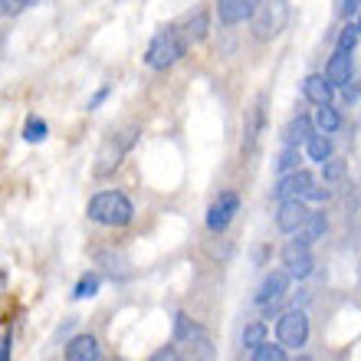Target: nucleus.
<instances>
[{
  "label": "nucleus",
  "mask_w": 361,
  "mask_h": 361,
  "mask_svg": "<svg viewBox=\"0 0 361 361\" xmlns=\"http://www.w3.org/2000/svg\"><path fill=\"white\" fill-rule=\"evenodd\" d=\"M148 361H184V355H180L174 345H164V348H158V352H154Z\"/></svg>",
  "instance_id": "nucleus-33"
},
{
  "label": "nucleus",
  "mask_w": 361,
  "mask_h": 361,
  "mask_svg": "<svg viewBox=\"0 0 361 361\" xmlns=\"http://www.w3.org/2000/svg\"><path fill=\"white\" fill-rule=\"evenodd\" d=\"M315 128L325 132V135H335L338 128H342V115H338V109H332V102L315 109Z\"/></svg>",
  "instance_id": "nucleus-21"
},
{
  "label": "nucleus",
  "mask_w": 361,
  "mask_h": 361,
  "mask_svg": "<svg viewBox=\"0 0 361 361\" xmlns=\"http://www.w3.org/2000/svg\"><path fill=\"white\" fill-rule=\"evenodd\" d=\"M325 230H329V217H325L322 210H312V214H309V220L302 224V230L295 233V240H302V243H309V247H312L315 240L325 237Z\"/></svg>",
  "instance_id": "nucleus-19"
},
{
  "label": "nucleus",
  "mask_w": 361,
  "mask_h": 361,
  "mask_svg": "<svg viewBox=\"0 0 361 361\" xmlns=\"http://www.w3.org/2000/svg\"><path fill=\"white\" fill-rule=\"evenodd\" d=\"M309 214L312 210L305 207V200H283L276 210V227H279V233H299Z\"/></svg>",
  "instance_id": "nucleus-11"
},
{
  "label": "nucleus",
  "mask_w": 361,
  "mask_h": 361,
  "mask_svg": "<svg viewBox=\"0 0 361 361\" xmlns=\"http://www.w3.org/2000/svg\"><path fill=\"white\" fill-rule=\"evenodd\" d=\"M240 214V197L237 190H224L207 210V230L210 233H224V230L233 224V217Z\"/></svg>",
  "instance_id": "nucleus-7"
},
{
  "label": "nucleus",
  "mask_w": 361,
  "mask_h": 361,
  "mask_svg": "<svg viewBox=\"0 0 361 361\" xmlns=\"http://www.w3.org/2000/svg\"><path fill=\"white\" fill-rule=\"evenodd\" d=\"M267 0H217V20L224 27H237V23H247L257 17V10Z\"/></svg>",
  "instance_id": "nucleus-9"
},
{
  "label": "nucleus",
  "mask_w": 361,
  "mask_h": 361,
  "mask_svg": "<svg viewBox=\"0 0 361 361\" xmlns=\"http://www.w3.org/2000/svg\"><path fill=\"white\" fill-rule=\"evenodd\" d=\"M250 361H289L286 358V345L283 342H263L259 348H253V358Z\"/></svg>",
  "instance_id": "nucleus-26"
},
{
  "label": "nucleus",
  "mask_w": 361,
  "mask_h": 361,
  "mask_svg": "<svg viewBox=\"0 0 361 361\" xmlns=\"http://www.w3.org/2000/svg\"><path fill=\"white\" fill-rule=\"evenodd\" d=\"M89 220L102 227H128L135 220V204L125 197L122 190H99L89 200Z\"/></svg>",
  "instance_id": "nucleus-1"
},
{
  "label": "nucleus",
  "mask_w": 361,
  "mask_h": 361,
  "mask_svg": "<svg viewBox=\"0 0 361 361\" xmlns=\"http://www.w3.org/2000/svg\"><path fill=\"white\" fill-rule=\"evenodd\" d=\"M332 152H335V145H332V138L325 132H315L309 142H305V154L312 158V161H319V164H325L329 158H332Z\"/></svg>",
  "instance_id": "nucleus-20"
},
{
  "label": "nucleus",
  "mask_w": 361,
  "mask_h": 361,
  "mask_svg": "<svg viewBox=\"0 0 361 361\" xmlns=\"http://www.w3.org/2000/svg\"><path fill=\"white\" fill-rule=\"evenodd\" d=\"M197 335H207V332H204V325H197L194 319H188L184 312L174 315V342L184 345V342H190V338H197Z\"/></svg>",
  "instance_id": "nucleus-22"
},
{
  "label": "nucleus",
  "mask_w": 361,
  "mask_h": 361,
  "mask_svg": "<svg viewBox=\"0 0 361 361\" xmlns=\"http://www.w3.org/2000/svg\"><path fill=\"white\" fill-rule=\"evenodd\" d=\"M99 286H102V276H99V273H86L76 283V289H73V299H76V302H82V299H92V295L99 293Z\"/></svg>",
  "instance_id": "nucleus-24"
},
{
  "label": "nucleus",
  "mask_w": 361,
  "mask_h": 361,
  "mask_svg": "<svg viewBox=\"0 0 361 361\" xmlns=\"http://www.w3.org/2000/svg\"><path fill=\"white\" fill-rule=\"evenodd\" d=\"M325 76L332 79L335 89H345L355 76V56L352 53H345V49H335L332 59L325 63Z\"/></svg>",
  "instance_id": "nucleus-13"
},
{
  "label": "nucleus",
  "mask_w": 361,
  "mask_h": 361,
  "mask_svg": "<svg viewBox=\"0 0 361 361\" xmlns=\"http://www.w3.org/2000/svg\"><path fill=\"white\" fill-rule=\"evenodd\" d=\"M95 259H99V263H105V273H112V276L122 273V263H125V259L118 257V253H109V250H102V253H99Z\"/></svg>",
  "instance_id": "nucleus-30"
},
{
  "label": "nucleus",
  "mask_w": 361,
  "mask_h": 361,
  "mask_svg": "<svg viewBox=\"0 0 361 361\" xmlns=\"http://www.w3.org/2000/svg\"><path fill=\"white\" fill-rule=\"evenodd\" d=\"M283 267L289 269L293 279H309L312 269H315V259H312L309 243H302V240H289V243L283 247Z\"/></svg>",
  "instance_id": "nucleus-8"
},
{
  "label": "nucleus",
  "mask_w": 361,
  "mask_h": 361,
  "mask_svg": "<svg viewBox=\"0 0 361 361\" xmlns=\"http://www.w3.org/2000/svg\"><path fill=\"white\" fill-rule=\"evenodd\" d=\"M47 135H49V125L43 118H37V115H30L27 125H23V142H30V145L47 142Z\"/></svg>",
  "instance_id": "nucleus-25"
},
{
  "label": "nucleus",
  "mask_w": 361,
  "mask_h": 361,
  "mask_svg": "<svg viewBox=\"0 0 361 361\" xmlns=\"http://www.w3.org/2000/svg\"><path fill=\"white\" fill-rule=\"evenodd\" d=\"M345 171H348V168H345V161H338V158H329V161L322 164V178L325 180H342Z\"/></svg>",
  "instance_id": "nucleus-29"
},
{
  "label": "nucleus",
  "mask_w": 361,
  "mask_h": 361,
  "mask_svg": "<svg viewBox=\"0 0 361 361\" xmlns=\"http://www.w3.org/2000/svg\"><path fill=\"white\" fill-rule=\"evenodd\" d=\"M66 361H105L102 345L95 342V335H76L66 342Z\"/></svg>",
  "instance_id": "nucleus-14"
},
{
  "label": "nucleus",
  "mask_w": 361,
  "mask_h": 361,
  "mask_svg": "<svg viewBox=\"0 0 361 361\" xmlns=\"http://www.w3.org/2000/svg\"><path fill=\"white\" fill-rule=\"evenodd\" d=\"M289 283H293L289 269H273V273H267V279L259 283L257 295H253V302H257V305L279 302V299H283V295L289 293Z\"/></svg>",
  "instance_id": "nucleus-10"
},
{
  "label": "nucleus",
  "mask_w": 361,
  "mask_h": 361,
  "mask_svg": "<svg viewBox=\"0 0 361 361\" xmlns=\"http://www.w3.org/2000/svg\"><path fill=\"white\" fill-rule=\"evenodd\" d=\"M263 128H267V95H259L257 105L250 109L247 122H243V152H253V148H257Z\"/></svg>",
  "instance_id": "nucleus-12"
},
{
  "label": "nucleus",
  "mask_w": 361,
  "mask_h": 361,
  "mask_svg": "<svg viewBox=\"0 0 361 361\" xmlns=\"http://www.w3.org/2000/svg\"><path fill=\"white\" fill-rule=\"evenodd\" d=\"M293 361H312V358H309V355H299V358H293Z\"/></svg>",
  "instance_id": "nucleus-37"
},
{
  "label": "nucleus",
  "mask_w": 361,
  "mask_h": 361,
  "mask_svg": "<svg viewBox=\"0 0 361 361\" xmlns=\"http://www.w3.org/2000/svg\"><path fill=\"white\" fill-rule=\"evenodd\" d=\"M332 92H335V86H332V79L325 76V73H312V76H305L302 95L312 105H329L332 102Z\"/></svg>",
  "instance_id": "nucleus-15"
},
{
  "label": "nucleus",
  "mask_w": 361,
  "mask_h": 361,
  "mask_svg": "<svg viewBox=\"0 0 361 361\" xmlns=\"http://www.w3.org/2000/svg\"><path fill=\"white\" fill-rule=\"evenodd\" d=\"M240 342H243V348H259V345L267 342V325L263 322H250L247 329H243V335H240Z\"/></svg>",
  "instance_id": "nucleus-27"
},
{
  "label": "nucleus",
  "mask_w": 361,
  "mask_h": 361,
  "mask_svg": "<svg viewBox=\"0 0 361 361\" xmlns=\"http://www.w3.org/2000/svg\"><path fill=\"white\" fill-rule=\"evenodd\" d=\"M10 352H13V335H10V329H4V338H0V361H10Z\"/></svg>",
  "instance_id": "nucleus-34"
},
{
  "label": "nucleus",
  "mask_w": 361,
  "mask_h": 361,
  "mask_svg": "<svg viewBox=\"0 0 361 361\" xmlns=\"http://www.w3.org/2000/svg\"><path fill=\"white\" fill-rule=\"evenodd\" d=\"M315 132H319V128H315V118H309V115H293L289 125L283 128V142L286 145H299V148H302Z\"/></svg>",
  "instance_id": "nucleus-16"
},
{
  "label": "nucleus",
  "mask_w": 361,
  "mask_h": 361,
  "mask_svg": "<svg viewBox=\"0 0 361 361\" xmlns=\"http://www.w3.org/2000/svg\"><path fill=\"white\" fill-rule=\"evenodd\" d=\"M180 355H184V361H214L217 358V348H214V342H210L207 335H197V338L184 342Z\"/></svg>",
  "instance_id": "nucleus-18"
},
{
  "label": "nucleus",
  "mask_w": 361,
  "mask_h": 361,
  "mask_svg": "<svg viewBox=\"0 0 361 361\" xmlns=\"http://www.w3.org/2000/svg\"><path fill=\"white\" fill-rule=\"evenodd\" d=\"M302 168V148L299 145H286L279 161H276V171L279 174H289V171H299Z\"/></svg>",
  "instance_id": "nucleus-23"
},
{
  "label": "nucleus",
  "mask_w": 361,
  "mask_h": 361,
  "mask_svg": "<svg viewBox=\"0 0 361 361\" xmlns=\"http://www.w3.org/2000/svg\"><path fill=\"white\" fill-rule=\"evenodd\" d=\"M355 23H358V30H361V10H358V20H355Z\"/></svg>",
  "instance_id": "nucleus-38"
},
{
  "label": "nucleus",
  "mask_w": 361,
  "mask_h": 361,
  "mask_svg": "<svg viewBox=\"0 0 361 361\" xmlns=\"http://www.w3.org/2000/svg\"><path fill=\"white\" fill-rule=\"evenodd\" d=\"M329 194H332L329 188H312L309 190V200H329Z\"/></svg>",
  "instance_id": "nucleus-36"
},
{
  "label": "nucleus",
  "mask_w": 361,
  "mask_h": 361,
  "mask_svg": "<svg viewBox=\"0 0 361 361\" xmlns=\"http://www.w3.org/2000/svg\"><path fill=\"white\" fill-rule=\"evenodd\" d=\"M109 92H112V89H109V86H102V89H99V92H95L92 99H89V105H86L89 112H95V109H99V105H102L105 99H109Z\"/></svg>",
  "instance_id": "nucleus-35"
},
{
  "label": "nucleus",
  "mask_w": 361,
  "mask_h": 361,
  "mask_svg": "<svg viewBox=\"0 0 361 361\" xmlns=\"http://www.w3.org/2000/svg\"><path fill=\"white\" fill-rule=\"evenodd\" d=\"M33 0H0V13L4 17H17L20 10H27Z\"/></svg>",
  "instance_id": "nucleus-31"
},
{
  "label": "nucleus",
  "mask_w": 361,
  "mask_h": 361,
  "mask_svg": "<svg viewBox=\"0 0 361 361\" xmlns=\"http://www.w3.org/2000/svg\"><path fill=\"white\" fill-rule=\"evenodd\" d=\"M276 342H283L286 348H302L309 342V315L302 309H289L276 319Z\"/></svg>",
  "instance_id": "nucleus-5"
},
{
  "label": "nucleus",
  "mask_w": 361,
  "mask_h": 361,
  "mask_svg": "<svg viewBox=\"0 0 361 361\" xmlns=\"http://www.w3.org/2000/svg\"><path fill=\"white\" fill-rule=\"evenodd\" d=\"M180 33L188 37V43L194 47V43H204L210 33V13L204 7H197L194 13H188V20L180 23Z\"/></svg>",
  "instance_id": "nucleus-17"
},
{
  "label": "nucleus",
  "mask_w": 361,
  "mask_h": 361,
  "mask_svg": "<svg viewBox=\"0 0 361 361\" xmlns=\"http://www.w3.org/2000/svg\"><path fill=\"white\" fill-rule=\"evenodd\" d=\"M188 49H190V43H188V37L180 33V27H164L154 33L148 49H145V66L168 69V66H174L178 59H184Z\"/></svg>",
  "instance_id": "nucleus-2"
},
{
  "label": "nucleus",
  "mask_w": 361,
  "mask_h": 361,
  "mask_svg": "<svg viewBox=\"0 0 361 361\" xmlns=\"http://www.w3.org/2000/svg\"><path fill=\"white\" fill-rule=\"evenodd\" d=\"M286 23H289V0H267L253 17V37L259 43H269L283 33Z\"/></svg>",
  "instance_id": "nucleus-3"
},
{
  "label": "nucleus",
  "mask_w": 361,
  "mask_h": 361,
  "mask_svg": "<svg viewBox=\"0 0 361 361\" xmlns=\"http://www.w3.org/2000/svg\"><path fill=\"white\" fill-rule=\"evenodd\" d=\"M312 188H315V178L305 171V168H299V171L279 174V180H276V188H273V197L279 200V204H283V200H305Z\"/></svg>",
  "instance_id": "nucleus-6"
},
{
  "label": "nucleus",
  "mask_w": 361,
  "mask_h": 361,
  "mask_svg": "<svg viewBox=\"0 0 361 361\" xmlns=\"http://www.w3.org/2000/svg\"><path fill=\"white\" fill-rule=\"evenodd\" d=\"M358 37H361L358 23H345V27H342V33H338V43H335V49H345V53H355V47H358Z\"/></svg>",
  "instance_id": "nucleus-28"
},
{
  "label": "nucleus",
  "mask_w": 361,
  "mask_h": 361,
  "mask_svg": "<svg viewBox=\"0 0 361 361\" xmlns=\"http://www.w3.org/2000/svg\"><path fill=\"white\" fill-rule=\"evenodd\" d=\"M335 10H338V17H348V20H352L355 13L361 10V0H335Z\"/></svg>",
  "instance_id": "nucleus-32"
},
{
  "label": "nucleus",
  "mask_w": 361,
  "mask_h": 361,
  "mask_svg": "<svg viewBox=\"0 0 361 361\" xmlns=\"http://www.w3.org/2000/svg\"><path fill=\"white\" fill-rule=\"evenodd\" d=\"M135 135H138V128H128V132H118V135H109V138H105V145L99 148V158H95V174H99V178L112 174L115 168L122 164V158L135 145Z\"/></svg>",
  "instance_id": "nucleus-4"
}]
</instances>
